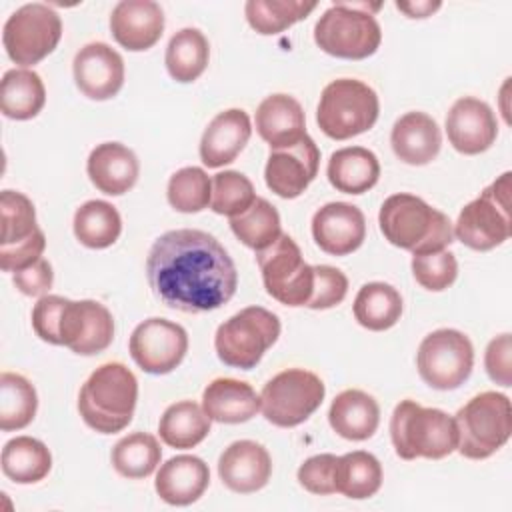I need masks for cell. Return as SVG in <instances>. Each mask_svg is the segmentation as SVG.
<instances>
[{
  "mask_svg": "<svg viewBox=\"0 0 512 512\" xmlns=\"http://www.w3.org/2000/svg\"><path fill=\"white\" fill-rule=\"evenodd\" d=\"M510 172H504L494 180L482 194L468 202L460 214L454 228V236L468 248L486 252L510 238Z\"/></svg>",
  "mask_w": 512,
  "mask_h": 512,
  "instance_id": "9c48e42d",
  "label": "cell"
},
{
  "mask_svg": "<svg viewBox=\"0 0 512 512\" xmlns=\"http://www.w3.org/2000/svg\"><path fill=\"white\" fill-rule=\"evenodd\" d=\"M256 132L270 150L288 148L306 136V116L300 102L288 94L266 96L256 108Z\"/></svg>",
  "mask_w": 512,
  "mask_h": 512,
  "instance_id": "603a6c76",
  "label": "cell"
},
{
  "mask_svg": "<svg viewBox=\"0 0 512 512\" xmlns=\"http://www.w3.org/2000/svg\"><path fill=\"white\" fill-rule=\"evenodd\" d=\"M74 236L86 248H108L122 232V218L106 200H88L74 214Z\"/></svg>",
  "mask_w": 512,
  "mask_h": 512,
  "instance_id": "e575fe53",
  "label": "cell"
},
{
  "mask_svg": "<svg viewBox=\"0 0 512 512\" xmlns=\"http://www.w3.org/2000/svg\"><path fill=\"white\" fill-rule=\"evenodd\" d=\"M114 340L110 310L96 300H68L60 318V342L80 356L104 352Z\"/></svg>",
  "mask_w": 512,
  "mask_h": 512,
  "instance_id": "9a60e30c",
  "label": "cell"
},
{
  "mask_svg": "<svg viewBox=\"0 0 512 512\" xmlns=\"http://www.w3.org/2000/svg\"><path fill=\"white\" fill-rule=\"evenodd\" d=\"M380 4L338 2L332 4L314 26V42L330 56L344 60H364L372 56L380 42L382 30L372 12Z\"/></svg>",
  "mask_w": 512,
  "mask_h": 512,
  "instance_id": "5b68a950",
  "label": "cell"
},
{
  "mask_svg": "<svg viewBox=\"0 0 512 512\" xmlns=\"http://www.w3.org/2000/svg\"><path fill=\"white\" fill-rule=\"evenodd\" d=\"M90 182L108 196H122L128 192L140 174L136 154L120 142L98 144L86 162Z\"/></svg>",
  "mask_w": 512,
  "mask_h": 512,
  "instance_id": "cb8c5ba5",
  "label": "cell"
},
{
  "mask_svg": "<svg viewBox=\"0 0 512 512\" xmlns=\"http://www.w3.org/2000/svg\"><path fill=\"white\" fill-rule=\"evenodd\" d=\"M446 134L454 150L466 156L486 152L496 136L498 122L492 108L478 98H458L446 116Z\"/></svg>",
  "mask_w": 512,
  "mask_h": 512,
  "instance_id": "ac0fdd59",
  "label": "cell"
},
{
  "mask_svg": "<svg viewBox=\"0 0 512 512\" xmlns=\"http://www.w3.org/2000/svg\"><path fill=\"white\" fill-rule=\"evenodd\" d=\"M390 438L402 460H440L458 448L452 416L438 408H424L414 400L396 404L390 418Z\"/></svg>",
  "mask_w": 512,
  "mask_h": 512,
  "instance_id": "277c9868",
  "label": "cell"
},
{
  "mask_svg": "<svg viewBox=\"0 0 512 512\" xmlns=\"http://www.w3.org/2000/svg\"><path fill=\"white\" fill-rule=\"evenodd\" d=\"M152 292L170 308L190 314L226 304L238 286V272L226 248L208 232L180 228L164 232L146 258Z\"/></svg>",
  "mask_w": 512,
  "mask_h": 512,
  "instance_id": "6da1fadb",
  "label": "cell"
},
{
  "mask_svg": "<svg viewBox=\"0 0 512 512\" xmlns=\"http://www.w3.org/2000/svg\"><path fill=\"white\" fill-rule=\"evenodd\" d=\"M210 484L208 464L190 454L166 460L154 480L158 496L170 506H188L196 502Z\"/></svg>",
  "mask_w": 512,
  "mask_h": 512,
  "instance_id": "d4e9b609",
  "label": "cell"
},
{
  "mask_svg": "<svg viewBox=\"0 0 512 512\" xmlns=\"http://www.w3.org/2000/svg\"><path fill=\"white\" fill-rule=\"evenodd\" d=\"M484 366L492 382L504 388L512 386V338L508 332L490 340L484 354Z\"/></svg>",
  "mask_w": 512,
  "mask_h": 512,
  "instance_id": "681fc988",
  "label": "cell"
},
{
  "mask_svg": "<svg viewBox=\"0 0 512 512\" xmlns=\"http://www.w3.org/2000/svg\"><path fill=\"white\" fill-rule=\"evenodd\" d=\"M266 292L284 306H306L314 288V266L306 264L298 244L280 234L274 244L256 252Z\"/></svg>",
  "mask_w": 512,
  "mask_h": 512,
  "instance_id": "7c38bea8",
  "label": "cell"
},
{
  "mask_svg": "<svg viewBox=\"0 0 512 512\" xmlns=\"http://www.w3.org/2000/svg\"><path fill=\"white\" fill-rule=\"evenodd\" d=\"M328 422L332 430L346 440H368L380 424V406L364 390H342L330 404Z\"/></svg>",
  "mask_w": 512,
  "mask_h": 512,
  "instance_id": "83f0119b",
  "label": "cell"
},
{
  "mask_svg": "<svg viewBox=\"0 0 512 512\" xmlns=\"http://www.w3.org/2000/svg\"><path fill=\"white\" fill-rule=\"evenodd\" d=\"M230 228L244 246L256 252L274 244L282 234L278 210L266 198L258 196L248 210L230 218Z\"/></svg>",
  "mask_w": 512,
  "mask_h": 512,
  "instance_id": "f35d334b",
  "label": "cell"
},
{
  "mask_svg": "<svg viewBox=\"0 0 512 512\" xmlns=\"http://www.w3.org/2000/svg\"><path fill=\"white\" fill-rule=\"evenodd\" d=\"M2 238L0 246H14L28 240L40 228L36 224V208L32 200L16 190H2L0 194Z\"/></svg>",
  "mask_w": 512,
  "mask_h": 512,
  "instance_id": "b9f144b4",
  "label": "cell"
},
{
  "mask_svg": "<svg viewBox=\"0 0 512 512\" xmlns=\"http://www.w3.org/2000/svg\"><path fill=\"white\" fill-rule=\"evenodd\" d=\"M384 238L412 254L446 250L454 242L450 218L414 194H392L384 200L378 214Z\"/></svg>",
  "mask_w": 512,
  "mask_h": 512,
  "instance_id": "7a4b0ae2",
  "label": "cell"
},
{
  "mask_svg": "<svg viewBox=\"0 0 512 512\" xmlns=\"http://www.w3.org/2000/svg\"><path fill=\"white\" fill-rule=\"evenodd\" d=\"M314 242L332 256H346L358 250L366 238L362 210L348 202H328L312 218Z\"/></svg>",
  "mask_w": 512,
  "mask_h": 512,
  "instance_id": "d6986e66",
  "label": "cell"
},
{
  "mask_svg": "<svg viewBox=\"0 0 512 512\" xmlns=\"http://www.w3.org/2000/svg\"><path fill=\"white\" fill-rule=\"evenodd\" d=\"M74 82L90 100L114 98L124 84V60L104 42L82 46L72 62Z\"/></svg>",
  "mask_w": 512,
  "mask_h": 512,
  "instance_id": "e0dca14e",
  "label": "cell"
},
{
  "mask_svg": "<svg viewBox=\"0 0 512 512\" xmlns=\"http://www.w3.org/2000/svg\"><path fill=\"white\" fill-rule=\"evenodd\" d=\"M162 450L156 436L148 432H132L118 440L112 448V466L124 478H146L160 464Z\"/></svg>",
  "mask_w": 512,
  "mask_h": 512,
  "instance_id": "74e56055",
  "label": "cell"
},
{
  "mask_svg": "<svg viewBox=\"0 0 512 512\" xmlns=\"http://www.w3.org/2000/svg\"><path fill=\"white\" fill-rule=\"evenodd\" d=\"M38 410L34 386L20 374L2 372L0 376V428L4 432L26 428Z\"/></svg>",
  "mask_w": 512,
  "mask_h": 512,
  "instance_id": "8d00e7d4",
  "label": "cell"
},
{
  "mask_svg": "<svg viewBox=\"0 0 512 512\" xmlns=\"http://www.w3.org/2000/svg\"><path fill=\"white\" fill-rule=\"evenodd\" d=\"M110 32L130 52L148 50L162 38L164 12L154 0H122L112 8Z\"/></svg>",
  "mask_w": 512,
  "mask_h": 512,
  "instance_id": "ffe728a7",
  "label": "cell"
},
{
  "mask_svg": "<svg viewBox=\"0 0 512 512\" xmlns=\"http://www.w3.org/2000/svg\"><path fill=\"white\" fill-rule=\"evenodd\" d=\"M402 316V296L386 282L364 284L354 298V318L372 332L392 328Z\"/></svg>",
  "mask_w": 512,
  "mask_h": 512,
  "instance_id": "836d02e7",
  "label": "cell"
},
{
  "mask_svg": "<svg viewBox=\"0 0 512 512\" xmlns=\"http://www.w3.org/2000/svg\"><path fill=\"white\" fill-rule=\"evenodd\" d=\"M202 408L214 422L240 424L256 416L260 410V396L248 382L216 378L202 392Z\"/></svg>",
  "mask_w": 512,
  "mask_h": 512,
  "instance_id": "4316f807",
  "label": "cell"
},
{
  "mask_svg": "<svg viewBox=\"0 0 512 512\" xmlns=\"http://www.w3.org/2000/svg\"><path fill=\"white\" fill-rule=\"evenodd\" d=\"M390 144L398 160L410 166H424L438 156L442 134L432 116L414 110L394 122Z\"/></svg>",
  "mask_w": 512,
  "mask_h": 512,
  "instance_id": "484cf974",
  "label": "cell"
},
{
  "mask_svg": "<svg viewBox=\"0 0 512 512\" xmlns=\"http://www.w3.org/2000/svg\"><path fill=\"white\" fill-rule=\"evenodd\" d=\"M326 394L318 374L304 368H288L272 376L260 392L264 418L280 428H294L308 420Z\"/></svg>",
  "mask_w": 512,
  "mask_h": 512,
  "instance_id": "30bf717a",
  "label": "cell"
},
{
  "mask_svg": "<svg viewBox=\"0 0 512 512\" xmlns=\"http://www.w3.org/2000/svg\"><path fill=\"white\" fill-rule=\"evenodd\" d=\"M44 248H46V236L42 230H38L34 236L14 246H0V268L12 274L20 272L32 266L36 260H40Z\"/></svg>",
  "mask_w": 512,
  "mask_h": 512,
  "instance_id": "c3c4849f",
  "label": "cell"
},
{
  "mask_svg": "<svg viewBox=\"0 0 512 512\" xmlns=\"http://www.w3.org/2000/svg\"><path fill=\"white\" fill-rule=\"evenodd\" d=\"M138 400V380L120 362L98 366L82 384L78 412L86 426L100 434L122 432L134 416Z\"/></svg>",
  "mask_w": 512,
  "mask_h": 512,
  "instance_id": "3957f363",
  "label": "cell"
},
{
  "mask_svg": "<svg viewBox=\"0 0 512 512\" xmlns=\"http://www.w3.org/2000/svg\"><path fill=\"white\" fill-rule=\"evenodd\" d=\"M46 104V88L42 78L28 68H12L4 72L0 84V110L12 120H30Z\"/></svg>",
  "mask_w": 512,
  "mask_h": 512,
  "instance_id": "f546056e",
  "label": "cell"
},
{
  "mask_svg": "<svg viewBox=\"0 0 512 512\" xmlns=\"http://www.w3.org/2000/svg\"><path fill=\"white\" fill-rule=\"evenodd\" d=\"M252 134L250 116L240 108L216 114L200 140V160L208 168H220L234 162Z\"/></svg>",
  "mask_w": 512,
  "mask_h": 512,
  "instance_id": "7402d4cb",
  "label": "cell"
},
{
  "mask_svg": "<svg viewBox=\"0 0 512 512\" xmlns=\"http://www.w3.org/2000/svg\"><path fill=\"white\" fill-rule=\"evenodd\" d=\"M412 274L422 288L430 292H442L454 284L458 276V262L456 256L448 250L412 254Z\"/></svg>",
  "mask_w": 512,
  "mask_h": 512,
  "instance_id": "ee69618b",
  "label": "cell"
},
{
  "mask_svg": "<svg viewBox=\"0 0 512 512\" xmlns=\"http://www.w3.org/2000/svg\"><path fill=\"white\" fill-rule=\"evenodd\" d=\"M166 196L178 212H202L212 200V180L198 166L180 168L170 176Z\"/></svg>",
  "mask_w": 512,
  "mask_h": 512,
  "instance_id": "60d3db41",
  "label": "cell"
},
{
  "mask_svg": "<svg viewBox=\"0 0 512 512\" xmlns=\"http://www.w3.org/2000/svg\"><path fill=\"white\" fill-rule=\"evenodd\" d=\"M12 282L26 296H46V292L52 288L54 272L50 262L46 258H40L32 266L14 272Z\"/></svg>",
  "mask_w": 512,
  "mask_h": 512,
  "instance_id": "f907efd6",
  "label": "cell"
},
{
  "mask_svg": "<svg viewBox=\"0 0 512 512\" xmlns=\"http://www.w3.org/2000/svg\"><path fill=\"white\" fill-rule=\"evenodd\" d=\"M348 292V278L342 270L334 266H314V288L310 300L306 302L312 310H326L338 306Z\"/></svg>",
  "mask_w": 512,
  "mask_h": 512,
  "instance_id": "f6af8a7d",
  "label": "cell"
},
{
  "mask_svg": "<svg viewBox=\"0 0 512 512\" xmlns=\"http://www.w3.org/2000/svg\"><path fill=\"white\" fill-rule=\"evenodd\" d=\"M316 6V2L306 0H248L244 14L258 34L270 36L304 20Z\"/></svg>",
  "mask_w": 512,
  "mask_h": 512,
  "instance_id": "ab89813d",
  "label": "cell"
},
{
  "mask_svg": "<svg viewBox=\"0 0 512 512\" xmlns=\"http://www.w3.org/2000/svg\"><path fill=\"white\" fill-rule=\"evenodd\" d=\"M210 422L212 420L200 404L180 400L164 410L158 422V434L166 446L188 450L198 446L210 434Z\"/></svg>",
  "mask_w": 512,
  "mask_h": 512,
  "instance_id": "4dcf8cb0",
  "label": "cell"
},
{
  "mask_svg": "<svg viewBox=\"0 0 512 512\" xmlns=\"http://www.w3.org/2000/svg\"><path fill=\"white\" fill-rule=\"evenodd\" d=\"M256 200L254 186L248 176L236 170H224L212 178L210 208L222 216H238Z\"/></svg>",
  "mask_w": 512,
  "mask_h": 512,
  "instance_id": "7bdbcfd3",
  "label": "cell"
},
{
  "mask_svg": "<svg viewBox=\"0 0 512 512\" xmlns=\"http://www.w3.org/2000/svg\"><path fill=\"white\" fill-rule=\"evenodd\" d=\"M376 92L354 78L332 80L320 94L316 122L332 140H348L370 130L378 120Z\"/></svg>",
  "mask_w": 512,
  "mask_h": 512,
  "instance_id": "52a82bcc",
  "label": "cell"
},
{
  "mask_svg": "<svg viewBox=\"0 0 512 512\" xmlns=\"http://www.w3.org/2000/svg\"><path fill=\"white\" fill-rule=\"evenodd\" d=\"M68 298L46 294L32 308V328L36 336L48 344L62 346L60 342V318Z\"/></svg>",
  "mask_w": 512,
  "mask_h": 512,
  "instance_id": "7dc6e473",
  "label": "cell"
},
{
  "mask_svg": "<svg viewBox=\"0 0 512 512\" xmlns=\"http://www.w3.org/2000/svg\"><path fill=\"white\" fill-rule=\"evenodd\" d=\"M52 454L48 446L32 436H16L2 448V472L16 484H34L48 476Z\"/></svg>",
  "mask_w": 512,
  "mask_h": 512,
  "instance_id": "1f68e13d",
  "label": "cell"
},
{
  "mask_svg": "<svg viewBox=\"0 0 512 512\" xmlns=\"http://www.w3.org/2000/svg\"><path fill=\"white\" fill-rule=\"evenodd\" d=\"M132 360L148 374H168L180 366L188 352L186 330L166 318L140 322L128 342Z\"/></svg>",
  "mask_w": 512,
  "mask_h": 512,
  "instance_id": "5bb4252c",
  "label": "cell"
},
{
  "mask_svg": "<svg viewBox=\"0 0 512 512\" xmlns=\"http://www.w3.org/2000/svg\"><path fill=\"white\" fill-rule=\"evenodd\" d=\"M416 366L420 378L430 388L454 390L462 386L472 372V342L464 332L454 328L434 330L420 342Z\"/></svg>",
  "mask_w": 512,
  "mask_h": 512,
  "instance_id": "4fadbf2b",
  "label": "cell"
},
{
  "mask_svg": "<svg viewBox=\"0 0 512 512\" xmlns=\"http://www.w3.org/2000/svg\"><path fill=\"white\" fill-rule=\"evenodd\" d=\"M330 184L344 194H364L380 178V162L376 154L362 146L336 150L326 168Z\"/></svg>",
  "mask_w": 512,
  "mask_h": 512,
  "instance_id": "f1b7e54d",
  "label": "cell"
},
{
  "mask_svg": "<svg viewBox=\"0 0 512 512\" xmlns=\"http://www.w3.org/2000/svg\"><path fill=\"white\" fill-rule=\"evenodd\" d=\"M278 336V316L262 306H248L218 326L214 348L226 366L250 370L262 360Z\"/></svg>",
  "mask_w": 512,
  "mask_h": 512,
  "instance_id": "ba28073f",
  "label": "cell"
},
{
  "mask_svg": "<svg viewBox=\"0 0 512 512\" xmlns=\"http://www.w3.org/2000/svg\"><path fill=\"white\" fill-rule=\"evenodd\" d=\"M458 430V452L470 460L490 458L512 434L510 398L500 392H480L454 416Z\"/></svg>",
  "mask_w": 512,
  "mask_h": 512,
  "instance_id": "8992f818",
  "label": "cell"
},
{
  "mask_svg": "<svg viewBox=\"0 0 512 512\" xmlns=\"http://www.w3.org/2000/svg\"><path fill=\"white\" fill-rule=\"evenodd\" d=\"M382 486V466L378 458L364 450H354L338 456L336 462V492L352 500L374 496Z\"/></svg>",
  "mask_w": 512,
  "mask_h": 512,
  "instance_id": "d590c367",
  "label": "cell"
},
{
  "mask_svg": "<svg viewBox=\"0 0 512 512\" xmlns=\"http://www.w3.org/2000/svg\"><path fill=\"white\" fill-rule=\"evenodd\" d=\"M210 60V44L198 28L178 30L166 46V70L172 80L188 84L198 80Z\"/></svg>",
  "mask_w": 512,
  "mask_h": 512,
  "instance_id": "d6a6232c",
  "label": "cell"
},
{
  "mask_svg": "<svg viewBox=\"0 0 512 512\" xmlns=\"http://www.w3.org/2000/svg\"><path fill=\"white\" fill-rule=\"evenodd\" d=\"M320 166V150L306 134L298 144L270 150L264 180L266 186L280 198H298L316 178Z\"/></svg>",
  "mask_w": 512,
  "mask_h": 512,
  "instance_id": "2e32d148",
  "label": "cell"
},
{
  "mask_svg": "<svg viewBox=\"0 0 512 512\" xmlns=\"http://www.w3.org/2000/svg\"><path fill=\"white\" fill-rule=\"evenodd\" d=\"M336 462L334 454H318L298 468V482L304 490L318 496L336 494Z\"/></svg>",
  "mask_w": 512,
  "mask_h": 512,
  "instance_id": "bcb514c9",
  "label": "cell"
},
{
  "mask_svg": "<svg viewBox=\"0 0 512 512\" xmlns=\"http://www.w3.org/2000/svg\"><path fill=\"white\" fill-rule=\"evenodd\" d=\"M440 6H442L440 2H430V0H424V2H396V8L400 12H404L408 18L432 16Z\"/></svg>",
  "mask_w": 512,
  "mask_h": 512,
  "instance_id": "816d5d0a",
  "label": "cell"
},
{
  "mask_svg": "<svg viewBox=\"0 0 512 512\" xmlns=\"http://www.w3.org/2000/svg\"><path fill=\"white\" fill-rule=\"evenodd\" d=\"M62 38V20L46 4L32 2L12 12L2 30L8 58L20 66H32L54 52Z\"/></svg>",
  "mask_w": 512,
  "mask_h": 512,
  "instance_id": "8fae6325",
  "label": "cell"
},
{
  "mask_svg": "<svg viewBox=\"0 0 512 512\" xmlns=\"http://www.w3.org/2000/svg\"><path fill=\"white\" fill-rule=\"evenodd\" d=\"M270 474L272 458L268 450L254 440H236L220 454L218 476L232 492H258L268 484Z\"/></svg>",
  "mask_w": 512,
  "mask_h": 512,
  "instance_id": "44dd1931",
  "label": "cell"
}]
</instances>
